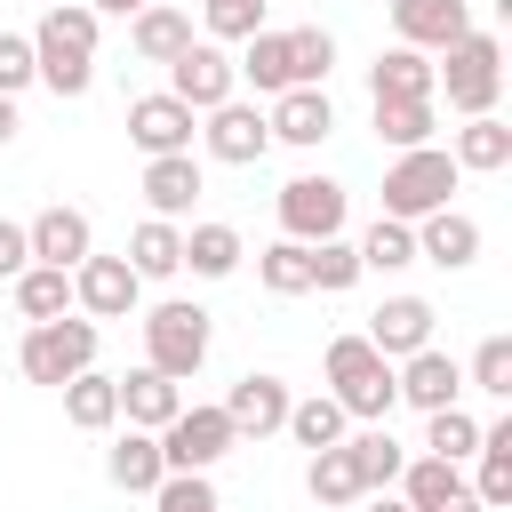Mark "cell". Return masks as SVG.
I'll use <instances>...</instances> for the list:
<instances>
[{
  "label": "cell",
  "mask_w": 512,
  "mask_h": 512,
  "mask_svg": "<svg viewBox=\"0 0 512 512\" xmlns=\"http://www.w3.org/2000/svg\"><path fill=\"white\" fill-rule=\"evenodd\" d=\"M96 32H104V16L88 8V0H64V8H48L40 24H32V80L48 88V96H88L96 88Z\"/></svg>",
  "instance_id": "1"
},
{
  "label": "cell",
  "mask_w": 512,
  "mask_h": 512,
  "mask_svg": "<svg viewBox=\"0 0 512 512\" xmlns=\"http://www.w3.org/2000/svg\"><path fill=\"white\" fill-rule=\"evenodd\" d=\"M432 88H448V112H456V120H480V112H496V96H504V40L472 24L464 40H448V48H440V64H432Z\"/></svg>",
  "instance_id": "2"
},
{
  "label": "cell",
  "mask_w": 512,
  "mask_h": 512,
  "mask_svg": "<svg viewBox=\"0 0 512 512\" xmlns=\"http://www.w3.org/2000/svg\"><path fill=\"white\" fill-rule=\"evenodd\" d=\"M328 400H336L352 424H384V416L400 408L392 360H384L368 336H328Z\"/></svg>",
  "instance_id": "3"
},
{
  "label": "cell",
  "mask_w": 512,
  "mask_h": 512,
  "mask_svg": "<svg viewBox=\"0 0 512 512\" xmlns=\"http://www.w3.org/2000/svg\"><path fill=\"white\" fill-rule=\"evenodd\" d=\"M136 328H144V368H160L168 384H184V376H200V368H208L216 328H208V312H200L192 296H160Z\"/></svg>",
  "instance_id": "4"
},
{
  "label": "cell",
  "mask_w": 512,
  "mask_h": 512,
  "mask_svg": "<svg viewBox=\"0 0 512 512\" xmlns=\"http://www.w3.org/2000/svg\"><path fill=\"white\" fill-rule=\"evenodd\" d=\"M456 160H448V144H416V152H392V168H384V216L392 224H424L432 208H456Z\"/></svg>",
  "instance_id": "5"
},
{
  "label": "cell",
  "mask_w": 512,
  "mask_h": 512,
  "mask_svg": "<svg viewBox=\"0 0 512 512\" xmlns=\"http://www.w3.org/2000/svg\"><path fill=\"white\" fill-rule=\"evenodd\" d=\"M96 344H104V328L96 320H80V312H64V320H40V328H24V344H16V368L32 376V384H72L80 368H96Z\"/></svg>",
  "instance_id": "6"
},
{
  "label": "cell",
  "mask_w": 512,
  "mask_h": 512,
  "mask_svg": "<svg viewBox=\"0 0 512 512\" xmlns=\"http://www.w3.org/2000/svg\"><path fill=\"white\" fill-rule=\"evenodd\" d=\"M160 440V464L168 472H216L232 448H240V432H232V416L216 408V400H184L176 416H168V432H152Z\"/></svg>",
  "instance_id": "7"
},
{
  "label": "cell",
  "mask_w": 512,
  "mask_h": 512,
  "mask_svg": "<svg viewBox=\"0 0 512 512\" xmlns=\"http://www.w3.org/2000/svg\"><path fill=\"white\" fill-rule=\"evenodd\" d=\"M272 208H280V240H304V248H320V240H344L352 192H344L336 176H288Z\"/></svg>",
  "instance_id": "8"
},
{
  "label": "cell",
  "mask_w": 512,
  "mask_h": 512,
  "mask_svg": "<svg viewBox=\"0 0 512 512\" xmlns=\"http://www.w3.org/2000/svg\"><path fill=\"white\" fill-rule=\"evenodd\" d=\"M168 96L200 120V112H216V104H232V96H240V72H232V56H224L216 40H192V48L168 64Z\"/></svg>",
  "instance_id": "9"
},
{
  "label": "cell",
  "mask_w": 512,
  "mask_h": 512,
  "mask_svg": "<svg viewBox=\"0 0 512 512\" xmlns=\"http://www.w3.org/2000/svg\"><path fill=\"white\" fill-rule=\"evenodd\" d=\"M136 304H144V280L128 272V256L72 264V312L80 320H136Z\"/></svg>",
  "instance_id": "10"
},
{
  "label": "cell",
  "mask_w": 512,
  "mask_h": 512,
  "mask_svg": "<svg viewBox=\"0 0 512 512\" xmlns=\"http://www.w3.org/2000/svg\"><path fill=\"white\" fill-rule=\"evenodd\" d=\"M200 144H208V160H224V168H256V160L272 152V128H264V112H256L248 96H232V104L200 112Z\"/></svg>",
  "instance_id": "11"
},
{
  "label": "cell",
  "mask_w": 512,
  "mask_h": 512,
  "mask_svg": "<svg viewBox=\"0 0 512 512\" xmlns=\"http://www.w3.org/2000/svg\"><path fill=\"white\" fill-rule=\"evenodd\" d=\"M192 112L168 96V88H152V96H128V144L144 152V160H168V152H192Z\"/></svg>",
  "instance_id": "12"
},
{
  "label": "cell",
  "mask_w": 512,
  "mask_h": 512,
  "mask_svg": "<svg viewBox=\"0 0 512 512\" xmlns=\"http://www.w3.org/2000/svg\"><path fill=\"white\" fill-rule=\"evenodd\" d=\"M24 240H32V264H56V272H72V264L96 256V224H88V208H72V200L40 208V216L24 224Z\"/></svg>",
  "instance_id": "13"
},
{
  "label": "cell",
  "mask_w": 512,
  "mask_h": 512,
  "mask_svg": "<svg viewBox=\"0 0 512 512\" xmlns=\"http://www.w3.org/2000/svg\"><path fill=\"white\" fill-rule=\"evenodd\" d=\"M392 392L408 400V408H456L464 400V360H448L440 344H424V352H408V360H392Z\"/></svg>",
  "instance_id": "14"
},
{
  "label": "cell",
  "mask_w": 512,
  "mask_h": 512,
  "mask_svg": "<svg viewBox=\"0 0 512 512\" xmlns=\"http://www.w3.org/2000/svg\"><path fill=\"white\" fill-rule=\"evenodd\" d=\"M288 400H296V392H288L272 368H248V376H240V384H232L216 408L232 416V432H240V440H272V432L288 424Z\"/></svg>",
  "instance_id": "15"
},
{
  "label": "cell",
  "mask_w": 512,
  "mask_h": 512,
  "mask_svg": "<svg viewBox=\"0 0 512 512\" xmlns=\"http://www.w3.org/2000/svg\"><path fill=\"white\" fill-rule=\"evenodd\" d=\"M464 32H472V0H392V40L416 56H440Z\"/></svg>",
  "instance_id": "16"
},
{
  "label": "cell",
  "mask_w": 512,
  "mask_h": 512,
  "mask_svg": "<svg viewBox=\"0 0 512 512\" xmlns=\"http://www.w3.org/2000/svg\"><path fill=\"white\" fill-rule=\"evenodd\" d=\"M264 128H272V144L312 152V144L336 136V104H328V88H280V96L264 104Z\"/></svg>",
  "instance_id": "17"
},
{
  "label": "cell",
  "mask_w": 512,
  "mask_h": 512,
  "mask_svg": "<svg viewBox=\"0 0 512 512\" xmlns=\"http://www.w3.org/2000/svg\"><path fill=\"white\" fill-rule=\"evenodd\" d=\"M408 232H416V264H440V272H472L480 264V216H464V208H432Z\"/></svg>",
  "instance_id": "18"
},
{
  "label": "cell",
  "mask_w": 512,
  "mask_h": 512,
  "mask_svg": "<svg viewBox=\"0 0 512 512\" xmlns=\"http://www.w3.org/2000/svg\"><path fill=\"white\" fill-rule=\"evenodd\" d=\"M432 320H440V312H432L424 296H384V304L368 312V328H360V336H368L384 360H408V352H424V344H432Z\"/></svg>",
  "instance_id": "19"
},
{
  "label": "cell",
  "mask_w": 512,
  "mask_h": 512,
  "mask_svg": "<svg viewBox=\"0 0 512 512\" xmlns=\"http://www.w3.org/2000/svg\"><path fill=\"white\" fill-rule=\"evenodd\" d=\"M440 88H432V56H416V48H376V64H368V104H432Z\"/></svg>",
  "instance_id": "20"
},
{
  "label": "cell",
  "mask_w": 512,
  "mask_h": 512,
  "mask_svg": "<svg viewBox=\"0 0 512 512\" xmlns=\"http://www.w3.org/2000/svg\"><path fill=\"white\" fill-rule=\"evenodd\" d=\"M200 192H208V176H200V160H192V152H168V160H144V208H152L160 224H184Z\"/></svg>",
  "instance_id": "21"
},
{
  "label": "cell",
  "mask_w": 512,
  "mask_h": 512,
  "mask_svg": "<svg viewBox=\"0 0 512 512\" xmlns=\"http://www.w3.org/2000/svg\"><path fill=\"white\" fill-rule=\"evenodd\" d=\"M448 160H456V176H496V168H512V120L480 112V120L448 128Z\"/></svg>",
  "instance_id": "22"
},
{
  "label": "cell",
  "mask_w": 512,
  "mask_h": 512,
  "mask_svg": "<svg viewBox=\"0 0 512 512\" xmlns=\"http://www.w3.org/2000/svg\"><path fill=\"white\" fill-rule=\"evenodd\" d=\"M128 48H136L144 64H160V72H168V64L192 48V16H184V8H168V0H152V8H136V16H128Z\"/></svg>",
  "instance_id": "23"
},
{
  "label": "cell",
  "mask_w": 512,
  "mask_h": 512,
  "mask_svg": "<svg viewBox=\"0 0 512 512\" xmlns=\"http://www.w3.org/2000/svg\"><path fill=\"white\" fill-rule=\"evenodd\" d=\"M472 464H480V472L464 480L472 504H480V512H504V504H512V416L480 424V456H472Z\"/></svg>",
  "instance_id": "24"
},
{
  "label": "cell",
  "mask_w": 512,
  "mask_h": 512,
  "mask_svg": "<svg viewBox=\"0 0 512 512\" xmlns=\"http://www.w3.org/2000/svg\"><path fill=\"white\" fill-rule=\"evenodd\" d=\"M176 408H184V384H168L160 368H128V376H120V416H128L136 432H168Z\"/></svg>",
  "instance_id": "25"
},
{
  "label": "cell",
  "mask_w": 512,
  "mask_h": 512,
  "mask_svg": "<svg viewBox=\"0 0 512 512\" xmlns=\"http://www.w3.org/2000/svg\"><path fill=\"white\" fill-rule=\"evenodd\" d=\"M104 472H112V488H120V496H152V488L168 480V464H160V440H152V432H136V424H128V432L104 448Z\"/></svg>",
  "instance_id": "26"
},
{
  "label": "cell",
  "mask_w": 512,
  "mask_h": 512,
  "mask_svg": "<svg viewBox=\"0 0 512 512\" xmlns=\"http://www.w3.org/2000/svg\"><path fill=\"white\" fill-rule=\"evenodd\" d=\"M128 272L136 280H176L184 272V224H160V216H144L136 232H128Z\"/></svg>",
  "instance_id": "27"
},
{
  "label": "cell",
  "mask_w": 512,
  "mask_h": 512,
  "mask_svg": "<svg viewBox=\"0 0 512 512\" xmlns=\"http://www.w3.org/2000/svg\"><path fill=\"white\" fill-rule=\"evenodd\" d=\"M64 424H72V432H112V424H120V376L80 368V376L64 384Z\"/></svg>",
  "instance_id": "28"
},
{
  "label": "cell",
  "mask_w": 512,
  "mask_h": 512,
  "mask_svg": "<svg viewBox=\"0 0 512 512\" xmlns=\"http://www.w3.org/2000/svg\"><path fill=\"white\" fill-rule=\"evenodd\" d=\"M392 496H400L408 512H440V504H456V496H464V464L408 456V464H400V480H392Z\"/></svg>",
  "instance_id": "29"
},
{
  "label": "cell",
  "mask_w": 512,
  "mask_h": 512,
  "mask_svg": "<svg viewBox=\"0 0 512 512\" xmlns=\"http://www.w3.org/2000/svg\"><path fill=\"white\" fill-rule=\"evenodd\" d=\"M240 256H248V240H240L232 224H216V216L184 232V272H192V280H232Z\"/></svg>",
  "instance_id": "30"
},
{
  "label": "cell",
  "mask_w": 512,
  "mask_h": 512,
  "mask_svg": "<svg viewBox=\"0 0 512 512\" xmlns=\"http://www.w3.org/2000/svg\"><path fill=\"white\" fill-rule=\"evenodd\" d=\"M344 448H352V472H360V496H376V488H392V480H400V464H408V448L392 440V424H360V432H344Z\"/></svg>",
  "instance_id": "31"
},
{
  "label": "cell",
  "mask_w": 512,
  "mask_h": 512,
  "mask_svg": "<svg viewBox=\"0 0 512 512\" xmlns=\"http://www.w3.org/2000/svg\"><path fill=\"white\" fill-rule=\"evenodd\" d=\"M304 496H312L320 512H352V504H360V472H352V448H344V440L304 464Z\"/></svg>",
  "instance_id": "32"
},
{
  "label": "cell",
  "mask_w": 512,
  "mask_h": 512,
  "mask_svg": "<svg viewBox=\"0 0 512 512\" xmlns=\"http://www.w3.org/2000/svg\"><path fill=\"white\" fill-rule=\"evenodd\" d=\"M232 72H240L256 96H280V88H296V80H288V32H272V24H264L256 40H240Z\"/></svg>",
  "instance_id": "33"
},
{
  "label": "cell",
  "mask_w": 512,
  "mask_h": 512,
  "mask_svg": "<svg viewBox=\"0 0 512 512\" xmlns=\"http://www.w3.org/2000/svg\"><path fill=\"white\" fill-rule=\"evenodd\" d=\"M8 288H16V312H24L32 328H40V320H64V312H72V272H56V264H24V272H16Z\"/></svg>",
  "instance_id": "34"
},
{
  "label": "cell",
  "mask_w": 512,
  "mask_h": 512,
  "mask_svg": "<svg viewBox=\"0 0 512 512\" xmlns=\"http://www.w3.org/2000/svg\"><path fill=\"white\" fill-rule=\"evenodd\" d=\"M280 432H288L296 448H312V456H320V448H336V440L352 432V416H344L328 392H304V400H288V424H280Z\"/></svg>",
  "instance_id": "35"
},
{
  "label": "cell",
  "mask_w": 512,
  "mask_h": 512,
  "mask_svg": "<svg viewBox=\"0 0 512 512\" xmlns=\"http://www.w3.org/2000/svg\"><path fill=\"white\" fill-rule=\"evenodd\" d=\"M328 72H336V32L328 24H288V80L328 88Z\"/></svg>",
  "instance_id": "36"
},
{
  "label": "cell",
  "mask_w": 512,
  "mask_h": 512,
  "mask_svg": "<svg viewBox=\"0 0 512 512\" xmlns=\"http://www.w3.org/2000/svg\"><path fill=\"white\" fill-rule=\"evenodd\" d=\"M424 456H440V464H464V456H480V416L456 400V408H432L424 416Z\"/></svg>",
  "instance_id": "37"
},
{
  "label": "cell",
  "mask_w": 512,
  "mask_h": 512,
  "mask_svg": "<svg viewBox=\"0 0 512 512\" xmlns=\"http://www.w3.org/2000/svg\"><path fill=\"white\" fill-rule=\"evenodd\" d=\"M368 120H376V144H392V152H416V144H432V128H440V104H368Z\"/></svg>",
  "instance_id": "38"
},
{
  "label": "cell",
  "mask_w": 512,
  "mask_h": 512,
  "mask_svg": "<svg viewBox=\"0 0 512 512\" xmlns=\"http://www.w3.org/2000/svg\"><path fill=\"white\" fill-rule=\"evenodd\" d=\"M256 280H264L272 296H312V248H304V240L256 248Z\"/></svg>",
  "instance_id": "39"
},
{
  "label": "cell",
  "mask_w": 512,
  "mask_h": 512,
  "mask_svg": "<svg viewBox=\"0 0 512 512\" xmlns=\"http://www.w3.org/2000/svg\"><path fill=\"white\" fill-rule=\"evenodd\" d=\"M352 248H360V272H408V264H416V232L392 224V216H376Z\"/></svg>",
  "instance_id": "40"
},
{
  "label": "cell",
  "mask_w": 512,
  "mask_h": 512,
  "mask_svg": "<svg viewBox=\"0 0 512 512\" xmlns=\"http://www.w3.org/2000/svg\"><path fill=\"white\" fill-rule=\"evenodd\" d=\"M464 392L512 400V336H480V352L464 360Z\"/></svg>",
  "instance_id": "41"
},
{
  "label": "cell",
  "mask_w": 512,
  "mask_h": 512,
  "mask_svg": "<svg viewBox=\"0 0 512 512\" xmlns=\"http://www.w3.org/2000/svg\"><path fill=\"white\" fill-rule=\"evenodd\" d=\"M152 512H224V496H216L208 472H168V480L152 488Z\"/></svg>",
  "instance_id": "42"
},
{
  "label": "cell",
  "mask_w": 512,
  "mask_h": 512,
  "mask_svg": "<svg viewBox=\"0 0 512 512\" xmlns=\"http://www.w3.org/2000/svg\"><path fill=\"white\" fill-rule=\"evenodd\" d=\"M352 280H360V248H352V240H320V248H312V288H320V296H344Z\"/></svg>",
  "instance_id": "43"
},
{
  "label": "cell",
  "mask_w": 512,
  "mask_h": 512,
  "mask_svg": "<svg viewBox=\"0 0 512 512\" xmlns=\"http://www.w3.org/2000/svg\"><path fill=\"white\" fill-rule=\"evenodd\" d=\"M200 16H208V40H216V48H224V40H256V32H264V0H208Z\"/></svg>",
  "instance_id": "44"
},
{
  "label": "cell",
  "mask_w": 512,
  "mask_h": 512,
  "mask_svg": "<svg viewBox=\"0 0 512 512\" xmlns=\"http://www.w3.org/2000/svg\"><path fill=\"white\" fill-rule=\"evenodd\" d=\"M32 88V32H0V96Z\"/></svg>",
  "instance_id": "45"
},
{
  "label": "cell",
  "mask_w": 512,
  "mask_h": 512,
  "mask_svg": "<svg viewBox=\"0 0 512 512\" xmlns=\"http://www.w3.org/2000/svg\"><path fill=\"white\" fill-rule=\"evenodd\" d=\"M24 264H32V240H24V224H8V216H0V280H16Z\"/></svg>",
  "instance_id": "46"
},
{
  "label": "cell",
  "mask_w": 512,
  "mask_h": 512,
  "mask_svg": "<svg viewBox=\"0 0 512 512\" xmlns=\"http://www.w3.org/2000/svg\"><path fill=\"white\" fill-rule=\"evenodd\" d=\"M16 128H24V112H16V96H0V152L16 144Z\"/></svg>",
  "instance_id": "47"
},
{
  "label": "cell",
  "mask_w": 512,
  "mask_h": 512,
  "mask_svg": "<svg viewBox=\"0 0 512 512\" xmlns=\"http://www.w3.org/2000/svg\"><path fill=\"white\" fill-rule=\"evenodd\" d=\"M360 512H408V504H400L392 488H376V496H360Z\"/></svg>",
  "instance_id": "48"
},
{
  "label": "cell",
  "mask_w": 512,
  "mask_h": 512,
  "mask_svg": "<svg viewBox=\"0 0 512 512\" xmlns=\"http://www.w3.org/2000/svg\"><path fill=\"white\" fill-rule=\"evenodd\" d=\"M96 16H136V8H152V0H88Z\"/></svg>",
  "instance_id": "49"
},
{
  "label": "cell",
  "mask_w": 512,
  "mask_h": 512,
  "mask_svg": "<svg viewBox=\"0 0 512 512\" xmlns=\"http://www.w3.org/2000/svg\"><path fill=\"white\" fill-rule=\"evenodd\" d=\"M440 512H480V504H472V488H464V496H456V504H440Z\"/></svg>",
  "instance_id": "50"
},
{
  "label": "cell",
  "mask_w": 512,
  "mask_h": 512,
  "mask_svg": "<svg viewBox=\"0 0 512 512\" xmlns=\"http://www.w3.org/2000/svg\"><path fill=\"white\" fill-rule=\"evenodd\" d=\"M48 8H64V0H48Z\"/></svg>",
  "instance_id": "51"
},
{
  "label": "cell",
  "mask_w": 512,
  "mask_h": 512,
  "mask_svg": "<svg viewBox=\"0 0 512 512\" xmlns=\"http://www.w3.org/2000/svg\"><path fill=\"white\" fill-rule=\"evenodd\" d=\"M200 8H208V0H200Z\"/></svg>",
  "instance_id": "52"
}]
</instances>
